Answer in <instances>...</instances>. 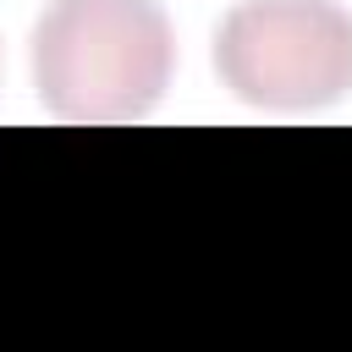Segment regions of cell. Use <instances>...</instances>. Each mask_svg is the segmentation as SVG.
<instances>
[{
  "instance_id": "6da1fadb",
  "label": "cell",
  "mask_w": 352,
  "mask_h": 352,
  "mask_svg": "<svg viewBox=\"0 0 352 352\" xmlns=\"http://www.w3.org/2000/svg\"><path fill=\"white\" fill-rule=\"evenodd\" d=\"M176 72V33L154 0H50L33 28V88L55 121H143Z\"/></svg>"
},
{
  "instance_id": "7a4b0ae2",
  "label": "cell",
  "mask_w": 352,
  "mask_h": 352,
  "mask_svg": "<svg viewBox=\"0 0 352 352\" xmlns=\"http://www.w3.org/2000/svg\"><path fill=\"white\" fill-rule=\"evenodd\" d=\"M214 72L253 110H324L352 94V11L336 0H236L214 28Z\"/></svg>"
}]
</instances>
